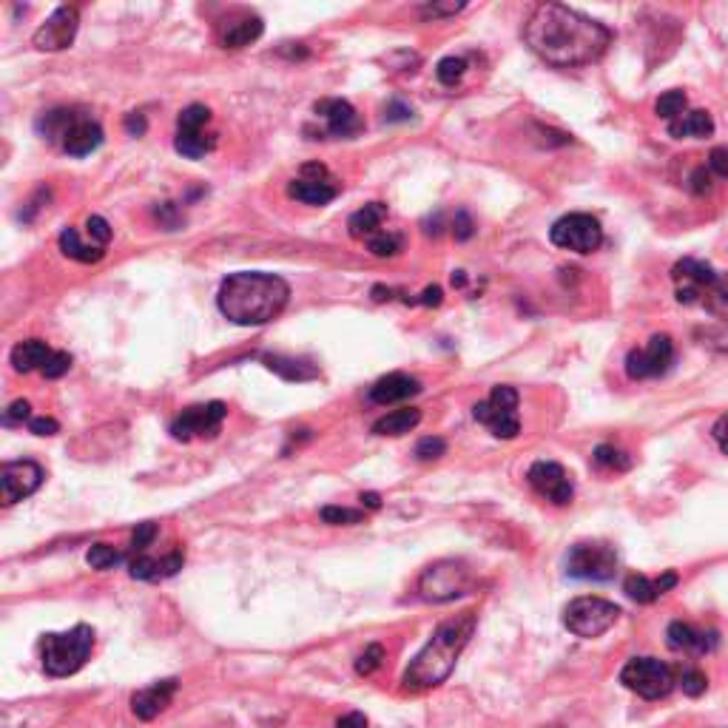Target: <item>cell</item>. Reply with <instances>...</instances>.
I'll return each instance as SVG.
<instances>
[{"label":"cell","mask_w":728,"mask_h":728,"mask_svg":"<svg viewBox=\"0 0 728 728\" xmlns=\"http://www.w3.org/2000/svg\"><path fill=\"white\" fill-rule=\"evenodd\" d=\"M703 308L714 316V322H728V276L714 282V288L703 299Z\"/></svg>","instance_id":"34"},{"label":"cell","mask_w":728,"mask_h":728,"mask_svg":"<svg viewBox=\"0 0 728 728\" xmlns=\"http://www.w3.org/2000/svg\"><path fill=\"white\" fill-rule=\"evenodd\" d=\"M157 535H160L157 524H151V521H146V524H137L134 535H131V555H146L148 546L157 541Z\"/></svg>","instance_id":"41"},{"label":"cell","mask_w":728,"mask_h":728,"mask_svg":"<svg viewBox=\"0 0 728 728\" xmlns=\"http://www.w3.org/2000/svg\"><path fill=\"white\" fill-rule=\"evenodd\" d=\"M410 117H413V109L404 106L401 100H390V103L384 106V123H407Z\"/></svg>","instance_id":"47"},{"label":"cell","mask_w":728,"mask_h":728,"mask_svg":"<svg viewBox=\"0 0 728 728\" xmlns=\"http://www.w3.org/2000/svg\"><path fill=\"white\" fill-rule=\"evenodd\" d=\"M401 245H404V239H401V234H393V231H379L376 237L367 239V251L373 256H382V259L399 254Z\"/></svg>","instance_id":"37"},{"label":"cell","mask_w":728,"mask_h":728,"mask_svg":"<svg viewBox=\"0 0 728 728\" xmlns=\"http://www.w3.org/2000/svg\"><path fill=\"white\" fill-rule=\"evenodd\" d=\"M384 219H387V205L384 202H367L364 208H359L353 217L347 219V231L353 239H370L384 231Z\"/></svg>","instance_id":"27"},{"label":"cell","mask_w":728,"mask_h":728,"mask_svg":"<svg viewBox=\"0 0 728 728\" xmlns=\"http://www.w3.org/2000/svg\"><path fill=\"white\" fill-rule=\"evenodd\" d=\"M228 416V407L222 401H208V404H191L171 424V436L177 441H191V438H214Z\"/></svg>","instance_id":"14"},{"label":"cell","mask_w":728,"mask_h":728,"mask_svg":"<svg viewBox=\"0 0 728 728\" xmlns=\"http://www.w3.org/2000/svg\"><path fill=\"white\" fill-rule=\"evenodd\" d=\"M473 586L470 569L458 561H438V564L427 566L419 581V592L424 601L444 603L467 595V589Z\"/></svg>","instance_id":"10"},{"label":"cell","mask_w":728,"mask_h":728,"mask_svg":"<svg viewBox=\"0 0 728 728\" xmlns=\"http://www.w3.org/2000/svg\"><path fill=\"white\" fill-rule=\"evenodd\" d=\"M674 586H677V575H674V572H666V575H660L655 581L646 578V575H640V572H635V575L626 578L623 592L637 603H655L660 595H666V592L674 589Z\"/></svg>","instance_id":"26"},{"label":"cell","mask_w":728,"mask_h":728,"mask_svg":"<svg viewBox=\"0 0 728 728\" xmlns=\"http://www.w3.org/2000/svg\"><path fill=\"white\" fill-rule=\"evenodd\" d=\"M208 123H211V109H205L200 103L182 109L177 117V140H174L177 154L188 160H200L205 154H211L217 148V134L205 131Z\"/></svg>","instance_id":"11"},{"label":"cell","mask_w":728,"mask_h":728,"mask_svg":"<svg viewBox=\"0 0 728 728\" xmlns=\"http://www.w3.org/2000/svg\"><path fill=\"white\" fill-rule=\"evenodd\" d=\"M262 362L268 364V370H273L276 376H282L285 382H310V379L319 376L316 364L291 359V356H265Z\"/></svg>","instance_id":"31"},{"label":"cell","mask_w":728,"mask_h":728,"mask_svg":"<svg viewBox=\"0 0 728 728\" xmlns=\"http://www.w3.org/2000/svg\"><path fill=\"white\" fill-rule=\"evenodd\" d=\"M706 345L728 350V322H714L711 328H706Z\"/></svg>","instance_id":"48"},{"label":"cell","mask_w":728,"mask_h":728,"mask_svg":"<svg viewBox=\"0 0 728 728\" xmlns=\"http://www.w3.org/2000/svg\"><path fill=\"white\" fill-rule=\"evenodd\" d=\"M464 9V3H427V6H421L419 15L421 18H447V15H455V12H461Z\"/></svg>","instance_id":"46"},{"label":"cell","mask_w":728,"mask_h":728,"mask_svg":"<svg viewBox=\"0 0 728 728\" xmlns=\"http://www.w3.org/2000/svg\"><path fill=\"white\" fill-rule=\"evenodd\" d=\"M618 572V552L606 541H581L566 555V575L578 581L606 583Z\"/></svg>","instance_id":"8"},{"label":"cell","mask_w":728,"mask_h":728,"mask_svg":"<svg viewBox=\"0 0 728 728\" xmlns=\"http://www.w3.org/2000/svg\"><path fill=\"white\" fill-rule=\"evenodd\" d=\"M94 649V629L86 623H77L69 632H52L40 640L43 672L49 677H69L80 672Z\"/></svg>","instance_id":"5"},{"label":"cell","mask_w":728,"mask_h":728,"mask_svg":"<svg viewBox=\"0 0 728 728\" xmlns=\"http://www.w3.org/2000/svg\"><path fill=\"white\" fill-rule=\"evenodd\" d=\"M319 515H322L325 524H333V527H353V524L364 521L362 510H347V507H325Z\"/></svg>","instance_id":"40"},{"label":"cell","mask_w":728,"mask_h":728,"mask_svg":"<svg viewBox=\"0 0 728 728\" xmlns=\"http://www.w3.org/2000/svg\"><path fill=\"white\" fill-rule=\"evenodd\" d=\"M339 188L328 180V168L325 165H305L302 168V177L288 185V197L296 202H305V205H328L336 200Z\"/></svg>","instance_id":"19"},{"label":"cell","mask_w":728,"mask_h":728,"mask_svg":"<svg viewBox=\"0 0 728 728\" xmlns=\"http://www.w3.org/2000/svg\"><path fill=\"white\" fill-rule=\"evenodd\" d=\"M52 347L40 339H26V342H18L12 347V367L18 373H32V370H43L46 362L52 359Z\"/></svg>","instance_id":"28"},{"label":"cell","mask_w":728,"mask_h":728,"mask_svg":"<svg viewBox=\"0 0 728 728\" xmlns=\"http://www.w3.org/2000/svg\"><path fill=\"white\" fill-rule=\"evenodd\" d=\"M37 131L49 143H57V146L63 148L66 154H72V157H86V154L103 146V128H100L97 120H91L89 114H83V111H46L37 120Z\"/></svg>","instance_id":"4"},{"label":"cell","mask_w":728,"mask_h":728,"mask_svg":"<svg viewBox=\"0 0 728 728\" xmlns=\"http://www.w3.org/2000/svg\"><path fill=\"white\" fill-rule=\"evenodd\" d=\"M69 367H72V356L69 353H63V350H55L52 353V359L46 362V367L40 370L46 379H60V376H66L69 373Z\"/></svg>","instance_id":"44"},{"label":"cell","mask_w":728,"mask_h":728,"mask_svg":"<svg viewBox=\"0 0 728 728\" xmlns=\"http://www.w3.org/2000/svg\"><path fill=\"white\" fill-rule=\"evenodd\" d=\"M595 464H598L601 470H615V473H623V470H629V467H632V458L623 453L620 447L601 444V447L595 450Z\"/></svg>","instance_id":"36"},{"label":"cell","mask_w":728,"mask_h":728,"mask_svg":"<svg viewBox=\"0 0 728 728\" xmlns=\"http://www.w3.org/2000/svg\"><path fill=\"white\" fill-rule=\"evenodd\" d=\"M473 416L495 438L510 441V438L518 436L521 433V419H518V393H515V387H507V384L492 387L490 399L478 401L473 407Z\"/></svg>","instance_id":"9"},{"label":"cell","mask_w":728,"mask_h":728,"mask_svg":"<svg viewBox=\"0 0 728 728\" xmlns=\"http://www.w3.org/2000/svg\"><path fill=\"white\" fill-rule=\"evenodd\" d=\"M669 134L674 140H683V137L706 140V137L714 134V120H711L709 111H686L680 120L669 123Z\"/></svg>","instance_id":"29"},{"label":"cell","mask_w":728,"mask_h":728,"mask_svg":"<svg viewBox=\"0 0 728 728\" xmlns=\"http://www.w3.org/2000/svg\"><path fill=\"white\" fill-rule=\"evenodd\" d=\"M444 453H447V441L438 436L421 438L419 444H416V458H419V461H436V458H441Z\"/></svg>","instance_id":"43"},{"label":"cell","mask_w":728,"mask_h":728,"mask_svg":"<svg viewBox=\"0 0 728 728\" xmlns=\"http://www.w3.org/2000/svg\"><path fill=\"white\" fill-rule=\"evenodd\" d=\"M620 620V606H615L606 598H595V595H583L569 601L564 609V626L572 635L586 637H601L606 635L615 623Z\"/></svg>","instance_id":"6"},{"label":"cell","mask_w":728,"mask_h":728,"mask_svg":"<svg viewBox=\"0 0 728 728\" xmlns=\"http://www.w3.org/2000/svg\"><path fill=\"white\" fill-rule=\"evenodd\" d=\"M464 72H467V60L464 57H444V60H438L436 77L444 86H455L464 77Z\"/></svg>","instance_id":"39"},{"label":"cell","mask_w":728,"mask_h":728,"mask_svg":"<svg viewBox=\"0 0 728 728\" xmlns=\"http://www.w3.org/2000/svg\"><path fill=\"white\" fill-rule=\"evenodd\" d=\"M60 251L63 256H69L74 262H83V265H91V262H100L106 251H103V245H97V242H83L80 234L74 231V228H66L63 234H60Z\"/></svg>","instance_id":"30"},{"label":"cell","mask_w":728,"mask_h":728,"mask_svg":"<svg viewBox=\"0 0 728 728\" xmlns=\"http://www.w3.org/2000/svg\"><path fill=\"white\" fill-rule=\"evenodd\" d=\"M527 46L555 69H575L601 60L612 43V32L569 9L564 3H544L529 15L524 26Z\"/></svg>","instance_id":"1"},{"label":"cell","mask_w":728,"mask_h":728,"mask_svg":"<svg viewBox=\"0 0 728 728\" xmlns=\"http://www.w3.org/2000/svg\"><path fill=\"white\" fill-rule=\"evenodd\" d=\"M29 416H32V407H29V401L20 399V401H15V404H12V407L6 410V413H3V424H9V427H12V424H23V421L29 419Z\"/></svg>","instance_id":"49"},{"label":"cell","mask_w":728,"mask_h":728,"mask_svg":"<svg viewBox=\"0 0 728 728\" xmlns=\"http://www.w3.org/2000/svg\"><path fill=\"white\" fill-rule=\"evenodd\" d=\"M177 686H180V680H174V677H168V680H160V683H154V686H148V689H140V692H134L131 697V711L140 717V720H154V717H160L168 706H171V700H174V694H177Z\"/></svg>","instance_id":"21"},{"label":"cell","mask_w":728,"mask_h":728,"mask_svg":"<svg viewBox=\"0 0 728 728\" xmlns=\"http://www.w3.org/2000/svg\"><path fill=\"white\" fill-rule=\"evenodd\" d=\"M291 288L276 273H231L217 293L219 313L239 328H259L288 308Z\"/></svg>","instance_id":"2"},{"label":"cell","mask_w":728,"mask_h":728,"mask_svg":"<svg viewBox=\"0 0 728 728\" xmlns=\"http://www.w3.org/2000/svg\"><path fill=\"white\" fill-rule=\"evenodd\" d=\"M473 231H475L473 219H470V214H464V211H461V214H458V217H455V222H453L455 239H461V242H464V239L473 237Z\"/></svg>","instance_id":"52"},{"label":"cell","mask_w":728,"mask_h":728,"mask_svg":"<svg viewBox=\"0 0 728 728\" xmlns=\"http://www.w3.org/2000/svg\"><path fill=\"white\" fill-rule=\"evenodd\" d=\"M677 683H680V689L689 694V697H700V694L709 689V677L700 672V669H692V666L677 669Z\"/></svg>","instance_id":"38"},{"label":"cell","mask_w":728,"mask_h":728,"mask_svg":"<svg viewBox=\"0 0 728 728\" xmlns=\"http://www.w3.org/2000/svg\"><path fill=\"white\" fill-rule=\"evenodd\" d=\"M362 507H367V510H379L382 507V495L379 492H362Z\"/></svg>","instance_id":"58"},{"label":"cell","mask_w":728,"mask_h":728,"mask_svg":"<svg viewBox=\"0 0 728 728\" xmlns=\"http://www.w3.org/2000/svg\"><path fill=\"white\" fill-rule=\"evenodd\" d=\"M655 111H657V117H663V120L674 123V120H680V117L689 111V97L677 89L666 91V94H660V97H657Z\"/></svg>","instance_id":"33"},{"label":"cell","mask_w":728,"mask_h":728,"mask_svg":"<svg viewBox=\"0 0 728 728\" xmlns=\"http://www.w3.org/2000/svg\"><path fill=\"white\" fill-rule=\"evenodd\" d=\"M419 393L421 382L416 376H410V373H387V376H382L379 382L370 387L367 399L373 401V404L387 407V404H399V401L413 399Z\"/></svg>","instance_id":"24"},{"label":"cell","mask_w":728,"mask_h":728,"mask_svg":"<svg viewBox=\"0 0 728 728\" xmlns=\"http://www.w3.org/2000/svg\"><path fill=\"white\" fill-rule=\"evenodd\" d=\"M77 26H80V12H77V6H60L55 9L46 23L40 26L32 37V43H35V49L40 52H63V49H69L74 43V37H77Z\"/></svg>","instance_id":"17"},{"label":"cell","mask_w":728,"mask_h":728,"mask_svg":"<svg viewBox=\"0 0 728 728\" xmlns=\"http://www.w3.org/2000/svg\"><path fill=\"white\" fill-rule=\"evenodd\" d=\"M86 231H89V237L97 242V245H109V239H111V225L106 222L103 217H89L86 219Z\"/></svg>","instance_id":"45"},{"label":"cell","mask_w":728,"mask_h":728,"mask_svg":"<svg viewBox=\"0 0 728 728\" xmlns=\"http://www.w3.org/2000/svg\"><path fill=\"white\" fill-rule=\"evenodd\" d=\"M674 364V345L666 333H657L649 339L646 347H635L626 356V376L635 382H646V379H657L666 376Z\"/></svg>","instance_id":"13"},{"label":"cell","mask_w":728,"mask_h":728,"mask_svg":"<svg viewBox=\"0 0 728 728\" xmlns=\"http://www.w3.org/2000/svg\"><path fill=\"white\" fill-rule=\"evenodd\" d=\"M527 478L532 490L546 501H552L555 507H566L575 495V484L558 461H535L529 467Z\"/></svg>","instance_id":"18"},{"label":"cell","mask_w":728,"mask_h":728,"mask_svg":"<svg viewBox=\"0 0 728 728\" xmlns=\"http://www.w3.org/2000/svg\"><path fill=\"white\" fill-rule=\"evenodd\" d=\"M185 564V552L182 549H171L163 558H151V555H131L128 561V572L131 578H140V581H163L177 575Z\"/></svg>","instance_id":"22"},{"label":"cell","mask_w":728,"mask_h":728,"mask_svg":"<svg viewBox=\"0 0 728 728\" xmlns=\"http://www.w3.org/2000/svg\"><path fill=\"white\" fill-rule=\"evenodd\" d=\"M709 171L717 177H728V148H714L709 154Z\"/></svg>","instance_id":"50"},{"label":"cell","mask_w":728,"mask_h":728,"mask_svg":"<svg viewBox=\"0 0 728 728\" xmlns=\"http://www.w3.org/2000/svg\"><path fill=\"white\" fill-rule=\"evenodd\" d=\"M475 632V615L464 612L455 618L444 620L438 626L433 637L427 640V646L419 655L410 660V666L401 674V686L407 692H427L441 686L455 669V660L461 657L464 646L470 643Z\"/></svg>","instance_id":"3"},{"label":"cell","mask_w":728,"mask_h":728,"mask_svg":"<svg viewBox=\"0 0 728 728\" xmlns=\"http://www.w3.org/2000/svg\"><path fill=\"white\" fill-rule=\"evenodd\" d=\"M126 128H128V134L143 137V134H146V117H143V114H137V111H131V114L126 117Z\"/></svg>","instance_id":"55"},{"label":"cell","mask_w":728,"mask_h":728,"mask_svg":"<svg viewBox=\"0 0 728 728\" xmlns=\"http://www.w3.org/2000/svg\"><path fill=\"white\" fill-rule=\"evenodd\" d=\"M674 288H677V302L680 305H703L706 293L714 288L720 273L700 259H683L672 271Z\"/></svg>","instance_id":"16"},{"label":"cell","mask_w":728,"mask_h":728,"mask_svg":"<svg viewBox=\"0 0 728 728\" xmlns=\"http://www.w3.org/2000/svg\"><path fill=\"white\" fill-rule=\"evenodd\" d=\"M262 32H265L262 18H256V15H239V18L228 20V23L222 26L219 43H222L225 49H245V46L256 43V40L262 37Z\"/></svg>","instance_id":"25"},{"label":"cell","mask_w":728,"mask_h":728,"mask_svg":"<svg viewBox=\"0 0 728 728\" xmlns=\"http://www.w3.org/2000/svg\"><path fill=\"white\" fill-rule=\"evenodd\" d=\"M382 663H384V646L382 643H370L362 655H359V660H356V672L367 677V674L376 672Z\"/></svg>","instance_id":"42"},{"label":"cell","mask_w":728,"mask_h":728,"mask_svg":"<svg viewBox=\"0 0 728 728\" xmlns=\"http://www.w3.org/2000/svg\"><path fill=\"white\" fill-rule=\"evenodd\" d=\"M313 111H316V117L325 120L330 137L350 140V137H356V134L362 131V117H359V111L353 109L347 100L328 97V100H319V103L313 106Z\"/></svg>","instance_id":"20"},{"label":"cell","mask_w":728,"mask_h":728,"mask_svg":"<svg viewBox=\"0 0 728 728\" xmlns=\"http://www.w3.org/2000/svg\"><path fill=\"white\" fill-rule=\"evenodd\" d=\"M549 239H552V245L572 251V254H592L601 248L603 228L592 214H566L552 225Z\"/></svg>","instance_id":"12"},{"label":"cell","mask_w":728,"mask_h":728,"mask_svg":"<svg viewBox=\"0 0 728 728\" xmlns=\"http://www.w3.org/2000/svg\"><path fill=\"white\" fill-rule=\"evenodd\" d=\"M441 299H444L441 288H427V291L416 299V305H427V308H430V305H441Z\"/></svg>","instance_id":"57"},{"label":"cell","mask_w":728,"mask_h":728,"mask_svg":"<svg viewBox=\"0 0 728 728\" xmlns=\"http://www.w3.org/2000/svg\"><path fill=\"white\" fill-rule=\"evenodd\" d=\"M620 683L643 700H660V697L672 694L677 677H674L672 666H666L657 657H632L620 669Z\"/></svg>","instance_id":"7"},{"label":"cell","mask_w":728,"mask_h":728,"mask_svg":"<svg viewBox=\"0 0 728 728\" xmlns=\"http://www.w3.org/2000/svg\"><path fill=\"white\" fill-rule=\"evenodd\" d=\"M86 561H89L91 569H97V572H109V569H117L120 564H126V555L117 552V549L109 544H94L89 552H86Z\"/></svg>","instance_id":"35"},{"label":"cell","mask_w":728,"mask_h":728,"mask_svg":"<svg viewBox=\"0 0 728 728\" xmlns=\"http://www.w3.org/2000/svg\"><path fill=\"white\" fill-rule=\"evenodd\" d=\"M692 191L694 194H709L711 191V171L709 165H703V168H697L692 174Z\"/></svg>","instance_id":"51"},{"label":"cell","mask_w":728,"mask_h":728,"mask_svg":"<svg viewBox=\"0 0 728 728\" xmlns=\"http://www.w3.org/2000/svg\"><path fill=\"white\" fill-rule=\"evenodd\" d=\"M29 430L35 433V436H55L57 430H60V424L55 419H32L29 421Z\"/></svg>","instance_id":"53"},{"label":"cell","mask_w":728,"mask_h":728,"mask_svg":"<svg viewBox=\"0 0 728 728\" xmlns=\"http://www.w3.org/2000/svg\"><path fill=\"white\" fill-rule=\"evenodd\" d=\"M336 728H367V717L362 711H350V714L336 720Z\"/></svg>","instance_id":"54"},{"label":"cell","mask_w":728,"mask_h":728,"mask_svg":"<svg viewBox=\"0 0 728 728\" xmlns=\"http://www.w3.org/2000/svg\"><path fill=\"white\" fill-rule=\"evenodd\" d=\"M43 467L32 461V458H20V461H6L0 467V504L3 507H12L23 498L35 495L43 484Z\"/></svg>","instance_id":"15"},{"label":"cell","mask_w":728,"mask_h":728,"mask_svg":"<svg viewBox=\"0 0 728 728\" xmlns=\"http://www.w3.org/2000/svg\"><path fill=\"white\" fill-rule=\"evenodd\" d=\"M711 433H714V441L720 444V450L728 455V416H723V419L717 421Z\"/></svg>","instance_id":"56"},{"label":"cell","mask_w":728,"mask_h":728,"mask_svg":"<svg viewBox=\"0 0 728 728\" xmlns=\"http://www.w3.org/2000/svg\"><path fill=\"white\" fill-rule=\"evenodd\" d=\"M421 421V410L416 407H404V410H393L382 419L373 424V433L376 436H404L410 430H416Z\"/></svg>","instance_id":"32"},{"label":"cell","mask_w":728,"mask_h":728,"mask_svg":"<svg viewBox=\"0 0 728 728\" xmlns=\"http://www.w3.org/2000/svg\"><path fill=\"white\" fill-rule=\"evenodd\" d=\"M666 637H669V646L674 652H686V655H709L720 643L717 632L694 629L692 623H683V620H674Z\"/></svg>","instance_id":"23"}]
</instances>
